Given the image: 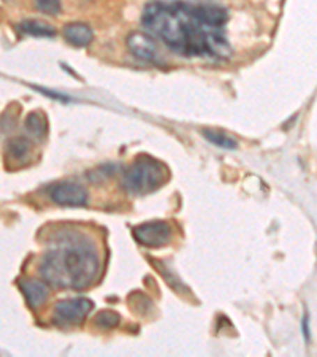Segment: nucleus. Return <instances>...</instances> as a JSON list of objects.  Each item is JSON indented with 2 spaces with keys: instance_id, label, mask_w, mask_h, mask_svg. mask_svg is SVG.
<instances>
[{
  "instance_id": "3",
  "label": "nucleus",
  "mask_w": 317,
  "mask_h": 357,
  "mask_svg": "<svg viewBox=\"0 0 317 357\" xmlns=\"http://www.w3.org/2000/svg\"><path fill=\"white\" fill-rule=\"evenodd\" d=\"M169 178L170 172L162 162L151 156H140L123 172L121 184L127 192L145 195L162 188Z\"/></svg>"
},
{
  "instance_id": "2",
  "label": "nucleus",
  "mask_w": 317,
  "mask_h": 357,
  "mask_svg": "<svg viewBox=\"0 0 317 357\" xmlns=\"http://www.w3.org/2000/svg\"><path fill=\"white\" fill-rule=\"evenodd\" d=\"M99 268L95 246L83 237L67 235L43 256L40 275L53 287L82 291L94 283Z\"/></svg>"
},
{
  "instance_id": "10",
  "label": "nucleus",
  "mask_w": 317,
  "mask_h": 357,
  "mask_svg": "<svg viewBox=\"0 0 317 357\" xmlns=\"http://www.w3.org/2000/svg\"><path fill=\"white\" fill-rule=\"evenodd\" d=\"M21 31L32 37H54L56 29L51 24H46L43 21L38 20H26L21 22Z\"/></svg>"
},
{
  "instance_id": "13",
  "label": "nucleus",
  "mask_w": 317,
  "mask_h": 357,
  "mask_svg": "<svg viewBox=\"0 0 317 357\" xmlns=\"http://www.w3.org/2000/svg\"><path fill=\"white\" fill-rule=\"evenodd\" d=\"M8 149H10L11 156L21 159L29 153V149H31V143H29L27 138L18 137V138H13V140L8 143Z\"/></svg>"
},
{
  "instance_id": "14",
  "label": "nucleus",
  "mask_w": 317,
  "mask_h": 357,
  "mask_svg": "<svg viewBox=\"0 0 317 357\" xmlns=\"http://www.w3.org/2000/svg\"><path fill=\"white\" fill-rule=\"evenodd\" d=\"M119 314L111 312V310H103L99 314H97L95 322L97 326L103 327V329H113V327H116L119 324Z\"/></svg>"
},
{
  "instance_id": "12",
  "label": "nucleus",
  "mask_w": 317,
  "mask_h": 357,
  "mask_svg": "<svg viewBox=\"0 0 317 357\" xmlns=\"http://www.w3.org/2000/svg\"><path fill=\"white\" fill-rule=\"evenodd\" d=\"M201 135H203L206 140L212 145H216L219 148H224V149H236V142L233 138L227 137L226 134H221V132H216V130H210V129H203L201 130Z\"/></svg>"
},
{
  "instance_id": "11",
  "label": "nucleus",
  "mask_w": 317,
  "mask_h": 357,
  "mask_svg": "<svg viewBox=\"0 0 317 357\" xmlns=\"http://www.w3.org/2000/svg\"><path fill=\"white\" fill-rule=\"evenodd\" d=\"M26 129L33 138H42L46 135V119L38 113H31L26 118Z\"/></svg>"
},
{
  "instance_id": "9",
  "label": "nucleus",
  "mask_w": 317,
  "mask_h": 357,
  "mask_svg": "<svg viewBox=\"0 0 317 357\" xmlns=\"http://www.w3.org/2000/svg\"><path fill=\"white\" fill-rule=\"evenodd\" d=\"M63 38L67 43H70L75 48H86L89 46L92 38H94V32L88 24L83 22H72L63 27Z\"/></svg>"
},
{
  "instance_id": "6",
  "label": "nucleus",
  "mask_w": 317,
  "mask_h": 357,
  "mask_svg": "<svg viewBox=\"0 0 317 357\" xmlns=\"http://www.w3.org/2000/svg\"><path fill=\"white\" fill-rule=\"evenodd\" d=\"M134 237L143 246L162 248L169 243L171 227L165 221H149L134 229Z\"/></svg>"
},
{
  "instance_id": "8",
  "label": "nucleus",
  "mask_w": 317,
  "mask_h": 357,
  "mask_svg": "<svg viewBox=\"0 0 317 357\" xmlns=\"http://www.w3.org/2000/svg\"><path fill=\"white\" fill-rule=\"evenodd\" d=\"M49 284L46 281L40 280H22L20 283V289L24 296L29 307L37 310L48 301L49 296Z\"/></svg>"
},
{
  "instance_id": "16",
  "label": "nucleus",
  "mask_w": 317,
  "mask_h": 357,
  "mask_svg": "<svg viewBox=\"0 0 317 357\" xmlns=\"http://www.w3.org/2000/svg\"><path fill=\"white\" fill-rule=\"evenodd\" d=\"M32 88L36 89V91H38V92H42L43 96L51 97V99H54V100H61V102H68V100H70V97L65 96V94H61V92H51V91H48V89L38 88V86H32Z\"/></svg>"
},
{
  "instance_id": "17",
  "label": "nucleus",
  "mask_w": 317,
  "mask_h": 357,
  "mask_svg": "<svg viewBox=\"0 0 317 357\" xmlns=\"http://www.w3.org/2000/svg\"><path fill=\"white\" fill-rule=\"evenodd\" d=\"M302 329H303V337L304 342H309V326H308V313L303 314V321H302Z\"/></svg>"
},
{
  "instance_id": "7",
  "label": "nucleus",
  "mask_w": 317,
  "mask_h": 357,
  "mask_svg": "<svg viewBox=\"0 0 317 357\" xmlns=\"http://www.w3.org/2000/svg\"><path fill=\"white\" fill-rule=\"evenodd\" d=\"M127 48L137 59L143 62H151L155 64L159 61V50L157 45L153 40L151 36L141 32H134L127 37Z\"/></svg>"
},
{
  "instance_id": "15",
  "label": "nucleus",
  "mask_w": 317,
  "mask_h": 357,
  "mask_svg": "<svg viewBox=\"0 0 317 357\" xmlns=\"http://www.w3.org/2000/svg\"><path fill=\"white\" fill-rule=\"evenodd\" d=\"M36 5L45 15L54 16L61 13V0H36Z\"/></svg>"
},
{
  "instance_id": "5",
  "label": "nucleus",
  "mask_w": 317,
  "mask_h": 357,
  "mask_svg": "<svg viewBox=\"0 0 317 357\" xmlns=\"http://www.w3.org/2000/svg\"><path fill=\"white\" fill-rule=\"evenodd\" d=\"M49 199L62 206H84L88 204V191L83 184L75 181H61L48 189Z\"/></svg>"
},
{
  "instance_id": "1",
  "label": "nucleus",
  "mask_w": 317,
  "mask_h": 357,
  "mask_svg": "<svg viewBox=\"0 0 317 357\" xmlns=\"http://www.w3.org/2000/svg\"><path fill=\"white\" fill-rule=\"evenodd\" d=\"M227 20V10L219 5L186 0H154L141 16L143 26L173 53L212 59L232 54L226 37Z\"/></svg>"
},
{
  "instance_id": "4",
  "label": "nucleus",
  "mask_w": 317,
  "mask_h": 357,
  "mask_svg": "<svg viewBox=\"0 0 317 357\" xmlns=\"http://www.w3.org/2000/svg\"><path fill=\"white\" fill-rule=\"evenodd\" d=\"M92 308H94V303L86 297L65 298L54 305L53 321L61 327L79 326L92 312Z\"/></svg>"
}]
</instances>
